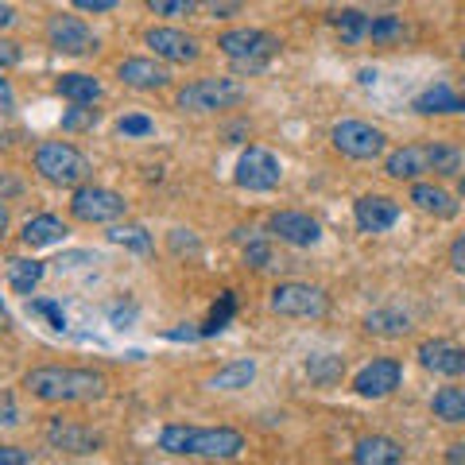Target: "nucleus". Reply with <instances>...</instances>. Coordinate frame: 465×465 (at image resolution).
Returning a JSON list of instances; mask_svg holds the SVG:
<instances>
[{
	"mask_svg": "<svg viewBox=\"0 0 465 465\" xmlns=\"http://www.w3.org/2000/svg\"><path fill=\"white\" fill-rule=\"evenodd\" d=\"M446 461H454V465L465 461V442H454V446H450V450H446Z\"/></svg>",
	"mask_w": 465,
	"mask_h": 465,
	"instance_id": "a18cd8bd",
	"label": "nucleus"
},
{
	"mask_svg": "<svg viewBox=\"0 0 465 465\" xmlns=\"http://www.w3.org/2000/svg\"><path fill=\"white\" fill-rule=\"evenodd\" d=\"M32 311H35V314H43V318H47V322H51L54 330H66V314L58 311L54 302H47V299H32Z\"/></svg>",
	"mask_w": 465,
	"mask_h": 465,
	"instance_id": "4c0bfd02",
	"label": "nucleus"
},
{
	"mask_svg": "<svg viewBox=\"0 0 465 465\" xmlns=\"http://www.w3.org/2000/svg\"><path fill=\"white\" fill-rule=\"evenodd\" d=\"M458 194L465 198V174H461V179H458Z\"/></svg>",
	"mask_w": 465,
	"mask_h": 465,
	"instance_id": "8fccbe9b",
	"label": "nucleus"
},
{
	"mask_svg": "<svg viewBox=\"0 0 465 465\" xmlns=\"http://www.w3.org/2000/svg\"><path fill=\"white\" fill-rule=\"evenodd\" d=\"M232 311H237V299H232V291H222V302H217V307L210 311V322L202 326V333H222L225 326H229V318H232Z\"/></svg>",
	"mask_w": 465,
	"mask_h": 465,
	"instance_id": "473e14b6",
	"label": "nucleus"
},
{
	"mask_svg": "<svg viewBox=\"0 0 465 465\" xmlns=\"http://www.w3.org/2000/svg\"><path fill=\"white\" fill-rule=\"evenodd\" d=\"M20 423V407L8 391H0V427H16Z\"/></svg>",
	"mask_w": 465,
	"mask_h": 465,
	"instance_id": "58836bf2",
	"label": "nucleus"
},
{
	"mask_svg": "<svg viewBox=\"0 0 465 465\" xmlns=\"http://www.w3.org/2000/svg\"><path fill=\"white\" fill-rule=\"evenodd\" d=\"M217 47L241 74H260L268 66V58L280 51V39L272 32H260V27H229V32L217 35Z\"/></svg>",
	"mask_w": 465,
	"mask_h": 465,
	"instance_id": "7ed1b4c3",
	"label": "nucleus"
},
{
	"mask_svg": "<svg viewBox=\"0 0 465 465\" xmlns=\"http://www.w3.org/2000/svg\"><path fill=\"white\" fill-rule=\"evenodd\" d=\"M244 264L256 268V272H264L272 264V244L268 241H249V249H244Z\"/></svg>",
	"mask_w": 465,
	"mask_h": 465,
	"instance_id": "c9c22d12",
	"label": "nucleus"
},
{
	"mask_svg": "<svg viewBox=\"0 0 465 465\" xmlns=\"http://www.w3.org/2000/svg\"><path fill=\"white\" fill-rule=\"evenodd\" d=\"M116 78H121L128 90H167L171 85V70L163 58H124L116 63Z\"/></svg>",
	"mask_w": 465,
	"mask_h": 465,
	"instance_id": "4468645a",
	"label": "nucleus"
},
{
	"mask_svg": "<svg viewBox=\"0 0 465 465\" xmlns=\"http://www.w3.org/2000/svg\"><path fill=\"white\" fill-rule=\"evenodd\" d=\"M97 121H101V113L94 105H74L63 116V133H90Z\"/></svg>",
	"mask_w": 465,
	"mask_h": 465,
	"instance_id": "72a5a7b5",
	"label": "nucleus"
},
{
	"mask_svg": "<svg viewBox=\"0 0 465 465\" xmlns=\"http://www.w3.org/2000/svg\"><path fill=\"white\" fill-rule=\"evenodd\" d=\"M411 109L423 113V116H434V113H465V97H458L446 82H439V85H430V90L419 94Z\"/></svg>",
	"mask_w": 465,
	"mask_h": 465,
	"instance_id": "4be33fe9",
	"label": "nucleus"
},
{
	"mask_svg": "<svg viewBox=\"0 0 465 465\" xmlns=\"http://www.w3.org/2000/svg\"><path fill=\"white\" fill-rule=\"evenodd\" d=\"M369 16L365 12H357V8H345V12H338L333 16V27H338V35H341V43H365L369 39Z\"/></svg>",
	"mask_w": 465,
	"mask_h": 465,
	"instance_id": "cd10ccee",
	"label": "nucleus"
},
{
	"mask_svg": "<svg viewBox=\"0 0 465 465\" xmlns=\"http://www.w3.org/2000/svg\"><path fill=\"white\" fill-rule=\"evenodd\" d=\"M353 217H357L361 232H384L400 222V206L384 194H361L353 202Z\"/></svg>",
	"mask_w": 465,
	"mask_h": 465,
	"instance_id": "f3484780",
	"label": "nucleus"
},
{
	"mask_svg": "<svg viewBox=\"0 0 465 465\" xmlns=\"http://www.w3.org/2000/svg\"><path fill=\"white\" fill-rule=\"evenodd\" d=\"M78 12H94V16H101V12H113L116 0H70Z\"/></svg>",
	"mask_w": 465,
	"mask_h": 465,
	"instance_id": "79ce46f5",
	"label": "nucleus"
},
{
	"mask_svg": "<svg viewBox=\"0 0 465 465\" xmlns=\"http://www.w3.org/2000/svg\"><path fill=\"white\" fill-rule=\"evenodd\" d=\"M461 58H465V43H461Z\"/></svg>",
	"mask_w": 465,
	"mask_h": 465,
	"instance_id": "3c124183",
	"label": "nucleus"
},
{
	"mask_svg": "<svg viewBox=\"0 0 465 465\" xmlns=\"http://www.w3.org/2000/svg\"><path fill=\"white\" fill-rule=\"evenodd\" d=\"M12 322V318H8V307H5V299H0V330H5Z\"/></svg>",
	"mask_w": 465,
	"mask_h": 465,
	"instance_id": "09e8293b",
	"label": "nucleus"
},
{
	"mask_svg": "<svg viewBox=\"0 0 465 465\" xmlns=\"http://www.w3.org/2000/svg\"><path fill=\"white\" fill-rule=\"evenodd\" d=\"M430 411H434V419H442V423H450V427H458V423H465V388H439L434 391V400H430Z\"/></svg>",
	"mask_w": 465,
	"mask_h": 465,
	"instance_id": "b1692460",
	"label": "nucleus"
},
{
	"mask_svg": "<svg viewBox=\"0 0 465 465\" xmlns=\"http://www.w3.org/2000/svg\"><path fill=\"white\" fill-rule=\"evenodd\" d=\"M411 202H415V210H423L430 217H454L458 213V202L450 191H442V186H434V183H419L411 186Z\"/></svg>",
	"mask_w": 465,
	"mask_h": 465,
	"instance_id": "412c9836",
	"label": "nucleus"
},
{
	"mask_svg": "<svg viewBox=\"0 0 465 465\" xmlns=\"http://www.w3.org/2000/svg\"><path fill=\"white\" fill-rule=\"evenodd\" d=\"M70 213L85 225H105V222H116V217L128 213V202L116 191H109V186L82 183V186H74V194H70Z\"/></svg>",
	"mask_w": 465,
	"mask_h": 465,
	"instance_id": "423d86ee",
	"label": "nucleus"
},
{
	"mask_svg": "<svg viewBox=\"0 0 465 465\" xmlns=\"http://www.w3.org/2000/svg\"><path fill=\"white\" fill-rule=\"evenodd\" d=\"M461 152L458 148H446V143H430V171L442 174V179H454V174H461Z\"/></svg>",
	"mask_w": 465,
	"mask_h": 465,
	"instance_id": "7c9ffc66",
	"label": "nucleus"
},
{
	"mask_svg": "<svg viewBox=\"0 0 465 465\" xmlns=\"http://www.w3.org/2000/svg\"><path fill=\"white\" fill-rule=\"evenodd\" d=\"M249 97V90L237 78H198L179 90V109L183 113H217V109H232Z\"/></svg>",
	"mask_w": 465,
	"mask_h": 465,
	"instance_id": "39448f33",
	"label": "nucleus"
},
{
	"mask_svg": "<svg viewBox=\"0 0 465 465\" xmlns=\"http://www.w3.org/2000/svg\"><path fill=\"white\" fill-rule=\"evenodd\" d=\"M155 16H167V20H191L202 0H143Z\"/></svg>",
	"mask_w": 465,
	"mask_h": 465,
	"instance_id": "2f4dec72",
	"label": "nucleus"
},
{
	"mask_svg": "<svg viewBox=\"0 0 465 465\" xmlns=\"http://www.w3.org/2000/svg\"><path fill=\"white\" fill-rule=\"evenodd\" d=\"M357 82H361V85H372V82H376V70H361Z\"/></svg>",
	"mask_w": 465,
	"mask_h": 465,
	"instance_id": "de8ad7c7",
	"label": "nucleus"
},
{
	"mask_svg": "<svg viewBox=\"0 0 465 465\" xmlns=\"http://www.w3.org/2000/svg\"><path fill=\"white\" fill-rule=\"evenodd\" d=\"M365 330L381 333V338H403V333L411 330V322H407V314H400V311H372L365 318Z\"/></svg>",
	"mask_w": 465,
	"mask_h": 465,
	"instance_id": "bb28decb",
	"label": "nucleus"
},
{
	"mask_svg": "<svg viewBox=\"0 0 465 465\" xmlns=\"http://www.w3.org/2000/svg\"><path fill=\"white\" fill-rule=\"evenodd\" d=\"M143 43L155 51V58H163V63H198L202 54V43L194 35L179 32V27H148L143 32Z\"/></svg>",
	"mask_w": 465,
	"mask_h": 465,
	"instance_id": "f8f14e48",
	"label": "nucleus"
},
{
	"mask_svg": "<svg viewBox=\"0 0 465 465\" xmlns=\"http://www.w3.org/2000/svg\"><path fill=\"white\" fill-rule=\"evenodd\" d=\"M47 43L58 54H94L97 51V35L90 32V24L78 16H51L47 20Z\"/></svg>",
	"mask_w": 465,
	"mask_h": 465,
	"instance_id": "9d476101",
	"label": "nucleus"
},
{
	"mask_svg": "<svg viewBox=\"0 0 465 465\" xmlns=\"http://www.w3.org/2000/svg\"><path fill=\"white\" fill-rule=\"evenodd\" d=\"M35 458L20 446H0V465H32Z\"/></svg>",
	"mask_w": 465,
	"mask_h": 465,
	"instance_id": "a19ab883",
	"label": "nucleus"
},
{
	"mask_svg": "<svg viewBox=\"0 0 465 465\" xmlns=\"http://www.w3.org/2000/svg\"><path fill=\"white\" fill-rule=\"evenodd\" d=\"M24 388L43 403H94L109 391V381L94 369L43 365L24 376Z\"/></svg>",
	"mask_w": 465,
	"mask_h": 465,
	"instance_id": "f257e3e1",
	"label": "nucleus"
},
{
	"mask_svg": "<svg viewBox=\"0 0 465 465\" xmlns=\"http://www.w3.org/2000/svg\"><path fill=\"white\" fill-rule=\"evenodd\" d=\"M35 171L54 186H82L90 179V159H85L74 143L47 140L35 148Z\"/></svg>",
	"mask_w": 465,
	"mask_h": 465,
	"instance_id": "20e7f679",
	"label": "nucleus"
},
{
	"mask_svg": "<svg viewBox=\"0 0 465 465\" xmlns=\"http://www.w3.org/2000/svg\"><path fill=\"white\" fill-rule=\"evenodd\" d=\"M116 133L128 136V140H140V136H152L155 133V121L152 116H143V113H128L116 121Z\"/></svg>",
	"mask_w": 465,
	"mask_h": 465,
	"instance_id": "f704fd0d",
	"label": "nucleus"
},
{
	"mask_svg": "<svg viewBox=\"0 0 465 465\" xmlns=\"http://www.w3.org/2000/svg\"><path fill=\"white\" fill-rule=\"evenodd\" d=\"M283 179V163L280 155L268 152V148H249L241 152L237 159V171H232V183L241 186V191H252V194H264V191H275Z\"/></svg>",
	"mask_w": 465,
	"mask_h": 465,
	"instance_id": "6e6552de",
	"label": "nucleus"
},
{
	"mask_svg": "<svg viewBox=\"0 0 465 465\" xmlns=\"http://www.w3.org/2000/svg\"><path fill=\"white\" fill-rule=\"evenodd\" d=\"M369 39L381 43V47H391V43H403L407 39V24L400 16H376L369 24Z\"/></svg>",
	"mask_w": 465,
	"mask_h": 465,
	"instance_id": "c756f323",
	"label": "nucleus"
},
{
	"mask_svg": "<svg viewBox=\"0 0 465 465\" xmlns=\"http://www.w3.org/2000/svg\"><path fill=\"white\" fill-rule=\"evenodd\" d=\"M16 24V8L12 5H0V32H5V27H12Z\"/></svg>",
	"mask_w": 465,
	"mask_h": 465,
	"instance_id": "c03bdc74",
	"label": "nucleus"
},
{
	"mask_svg": "<svg viewBox=\"0 0 465 465\" xmlns=\"http://www.w3.org/2000/svg\"><path fill=\"white\" fill-rule=\"evenodd\" d=\"M419 365L427 372H439V376H461L465 372V349L446 341V338H430L419 345Z\"/></svg>",
	"mask_w": 465,
	"mask_h": 465,
	"instance_id": "dca6fc26",
	"label": "nucleus"
},
{
	"mask_svg": "<svg viewBox=\"0 0 465 465\" xmlns=\"http://www.w3.org/2000/svg\"><path fill=\"white\" fill-rule=\"evenodd\" d=\"M0 78H5V70H0Z\"/></svg>",
	"mask_w": 465,
	"mask_h": 465,
	"instance_id": "603ef678",
	"label": "nucleus"
},
{
	"mask_svg": "<svg viewBox=\"0 0 465 465\" xmlns=\"http://www.w3.org/2000/svg\"><path fill=\"white\" fill-rule=\"evenodd\" d=\"M109 241H113V244H124V249H133V252H140V256L152 252V232L143 229V225H133V222L113 225V229H109Z\"/></svg>",
	"mask_w": 465,
	"mask_h": 465,
	"instance_id": "c85d7f7f",
	"label": "nucleus"
},
{
	"mask_svg": "<svg viewBox=\"0 0 465 465\" xmlns=\"http://www.w3.org/2000/svg\"><path fill=\"white\" fill-rule=\"evenodd\" d=\"M268 229H272V237H280L291 249H311V244H318V237H322V225H318L311 213H299V210L272 213Z\"/></svg>",
	"mask_w": 465,
	"mask_h": 465,
	"instance_id": "ddd939ff",
	"label": "nucleus"
},
{
	"mask_svg": "<svg viewBox=\"0 0 465 465\" xmlns=\"http://www.w3.org/2000/svg\"><path fill=\"white\" fill-rule=\"evenodd\" d=\"M252 381H256V365H252V361H232V365L217 369L210 376V388L213 391H241V388H249Z\"/></svg>",
	"mask_w": 465,
	"mask_h": 465,
	"instance_id": "393cba45",
	"label": "nucleus"
},
{
	"mask_svg": "<svg viewBox=\"0 0 465 465\" xmlns=\"http://www.w3.org/2000/svg\"><path fill=\"white\" fill-rule=\"evenodd\" d=\"M403 384V365L391 357H376L353 376V391L365 400H384Z\"/></svg>",
	"mask_w": 465,
	"mask_h": 465,
	"instance_id": "9b49d317",
	"label": "nucleus"
},
{
	"mask_svg": "<svg viewBox=\"0 0 465 465\" xmlns=\"http://www.w3.org/2000/svg\"><path fill=\"white\" fill-rule=\"evenodd\" d=\"M159 450L171 458H210L229 461L244 450V434L232 427H183L171 423L159 430Z\"/></svg>",
	"mask_w": 465,
	"mask_h": 465,
	"instance_id": "f03ea898",
	"label": "nucleus"
},
{
	"mask_svg": "<svg viewBox=\"0 0 465 465\" xmlns=\"http://www.w3.org/2000/svg\"><path fill=\"white\" fill-rule=\"evenodd\" d=\"M450 264H454L458 275H465V232H461L454 244H450Z\"/></svg>",
	"mask_w": 465,
	"mask_h": 465,
	"instance_id": "37998d69",
	"label": "nucleus"
},
{
	"mask_svg": "<svg viewBox=\"0 0 465 465\" xmlns=\"http://www.w3.org/2000/svg\"><path fill=\"white\" fill-rule=\"evenodd\" d=\"M384 174L396 183H415L423 174H434L430 171V143H407V148L391 152L384 159Z\"/></svg>",
	"mask_w": 465,
	"mask_h": 465,
	"instance_id": "2eb2a0df",
	"label": "nucleus"
},
{
	"mask_svg": "<svg viewBox=\"0 0 465 465\" xmlns=\"http://www.w3.org/2000/svg\"><path fill=\"white\" fill-rule=\"evenodd\" d=\"M47 442L58 450V454L85 458V454H97V450H101V434L85 430L78 423H66V419H54V423L47 427Z\"/></svg>",
	"mask_w": 465,
	"mask_h": 465,
	"instance_id": "a211bd4d",
	"label": "nucleus"
},
{
	"mask_svg": "<svg viewBox=\"0 0 465 465\" xmlns=\"http://www.w3.org/2000/svg\"><path fill=\"white\" fill-rule=\"evenodd\" d=\"M20 58H24V51H20V43H16V39H0V70L16 66Z\"/></svg>",
	"mask_w": 465,
	"mask_h": 465,
	"instance_id": "ea45409f",
	"label": "nucleus"
},
{
	"mask_svg": "<svg viewBox=\"0 0 465 465\" xmlns=\"http://www.w3.org/2000/svg\"><path fill=\"white\" fill-rule=\"evenodd\" d=\"M353 461L357 465H400L403 461V446L384 434H369L353 446Z\"/></svg>",
	"mask_w": 465,
	"mask_h": 465,
	"instance_id": "aec40b11",
	"label": "nucleus"
},
{
	"mask_svg": "<svg viewBox=\"0 0 465 465\" xmlns=\"http://www.w3.org/2000/svg\"><path fill=\"white\" fill-rule=\"evenodd\" d=\"M268 307L283 318H326L330 295L314 283H280V287H272Z\"/></svg>",
	"mask_w": 465,
	"mask_h": 465,
	"instance_id": "0eeeda50",
	"label": "nucleus"
},
{
	"mask_svg": "<svg viewBox=\"0 0 465 465\" xmlns=\"http://www.w3.org/2000/svg\"><path fill=\"white\" fill-rule=\"evenodd\" d=\"M241 5H244V0H202V8H206L213 20H229V16H237Z\"/></svg>",
	"mask_w": 465,
	"mask_h": 465,
	"instance_id": "e433bc0d",
	"label": "nucleus"
},
{
	"mask_svg": "<svg viewBox=\"0 0 465 465\" xmlns=\"http://www.w3.org/2000/svg\"><path fill=\"white\" fill-rule=\"evenodd\" d=\"M54 90H58V97L74 101V105H97L101 94H105L94 74H63L54 82Z\"/></svg>",
	"mask_w": 465,
	"mask_h": 465,
	"instance_id": "5701e85b",
	"label": "nucleus"
},
{
	"mask_svg": "<svg viewBox=\"0 0 465 465\" xmlns=\"http://www.w3.org/2000/svg\"><path fill=\"white\" fill-rule=\"evenodd\" d=\"M43 272L47 268H43L39 260H20V256L8 260V287L16 291V295H32L35 283L43 280Z\"/></svg>",
	"mask_w": 465,
	"mask_h": 465,
	"instance_id": "a878e982",
	"label": "nucleus"
},
{
	"mask_svg": "<svg viewBox=\"0 0 465 465\" xmlns=\"http://www.w3.org/2000/svg\"><path fill=\"white\" fill-rule=\"evenodd\" d=\"M66 225H63V217H54V213H35V217H27L24 229H20V241L27 244V249H47V244H58L66 237Z\"/></svg>",
	"mask_w": 465,
	"mask_h": 465,
	"instance_id": "6ab92c4d",
	"label": "nucleus"
},
{
	"mask_svg": "<svg viewBox=\"0 0 465 465\" xmlns=\"http://www.w3.org/2000/svg\"><path fill=\"white\" fill-rule=\"evenodd\" d=\"M330 140L345 159H361V163L384 155V148H388V136L369 121H338L330 128Z\"/></svg>",
	"mask_w": 465,
	"mask_h": 465,
	"instance_id": "1a4fd4ad",
	"label": "nucleus"
},
{
	"mask_svg": "<svg viewBox=\"0 0 465 465\" xmlns=\"http://www.w3.org/2000/svg\"><path fill=\"white\" fill-rule=\"evenodd\" d=\"M5 232H8V206L0 202V241H5Z\"/></svg>",
	"mask_w": 465,
	"mask_h": 465,
	"instance_id": "49530a36",
	"label": "nucleus"
}]
</instances>
